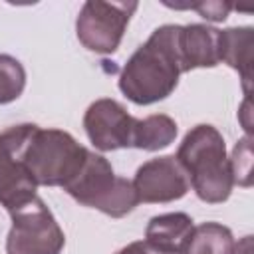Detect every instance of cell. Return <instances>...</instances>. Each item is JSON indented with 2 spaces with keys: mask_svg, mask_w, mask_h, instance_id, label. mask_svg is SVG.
Returning <instances> with one entry per match:
<instances>
[{
  "mask_svg": "<svg viewBox=\"0 0 254 254\" xmlns=\"http://www.w3.org/2000/svg\"><path fill=\"white\" fill-rule=\"evenodd\" d=\"M131 183L139 202H173L183 198L190 189L189 177L175 155L145 161Z\"/></svg>",
  "mask_w": 254,
  "mask_h": 254,
  "instance_id": "9c48e42d",
  "label": "cell"
},
{
  "mask_svg": "<svg viewBox=\"0 0 254 254\" xmlns=\"http://www.w3.org/2000/svg\"><path fill=\"white\" fill-rule=\"evenodd\" d=\"M26 87V69L10 54H0V105L16 101Z\"/></svg>",
  "mask_w": 254,
  "mask_h": 254,
  "instance_id": "9a60e30c",
  "label": "cell"
},
{
  "mask_svg": "<svg viewBox=\"0 0 254 254\" xmlns=\"http://www.w3.org/2000/svg\"><path fill=\"white\" fill-rule=\"evenodd\" d=\"M238 115H240V119H242V127L246 129V135L252 137V123H250V95L244 99V103H242Z\"/></svg>",
  "mask_w": 254,
  "mask_h": 254,
  "instance_id": "d6986e66",
  "label": "cell"
},
{
  "mask_svg": "<svg viewBox=\"0 0 254 254\" xmlns=\"http://www.w3.org/2000/svg\"><path fill=\"white\" fill-rule=\"evenodd\" d=\"M183 73L220 64V30L208 24H187L179 32Z\"/></svg>",
  "mask_w": 254,
  "mask_h": 254,
  "instance_id": "30bf717a",
  "label": "cell"
},
{
  "mask_svg": "<svg viewBox=\"0 0 254 254\" xmlns=\"http://www.w3.org/2000/svg\"><path fill=\"white\" fill-rule=\"evenodd\" d=\"M87 151L71 133L36 125L24 147V165L38 187L64 189L81 169Z\"/></svg>",
  "mask_w": 254,
  "mask_h": 254,
  "instance_id": "277c9868",
  "label": "cell"
},
{
  "mask_svg": "<svg viewBox=\"0 0 254 254\" xmlns=\"http://www.w3.org/2000/svg\"><path fill=\"white\" fill-rule=\"evenodd\" d=\"M179 127L177 121L165 113L147 115L145 119L135 121L133 129V147L143 151H161L177 139Z\"/></svg>",
  "mask_w": 254,
  "mask_h": 254,
  "instance_id": "4fadbf2b",
  "label": "cell"
},
{
  "mask_svg": "<svg viewBox=\"0 0 254 254\" xmlns=\"http://www.w3.org/2000/svg\"><path fill=\"white\" fill-rule=\"evenodd\" d=\"M137 2H83L75 18V34L79 44L95 54H113L127 30V24L137 10Z\"/></svg>",
  "mask_w": 254,
  "mask_h": 254,
  "instance_id": "8992f818",
  "label": "cell"
},
{
  "mask_svg": "<svg viewBox=\"0 0 254 254\" xmlns=\"http://www.w3.org/2000/svg\"><path fill=\"white\" fill-rule=\"evenodd\" d=\"M252 250H254V246H252V236L248 234V236L240 238V240L232 246V252H230V254H252Z\"/></svg>",
  "mask_w": 254,
  "mask_h": 254,
  "instance_id": "ffe728a7",
  "label": "cell"
},
{
  "mask_svg": "<svg viewBox=\"0 0 254 254\" xmlns=\"http://www.w3.org/2000/svg\"><path fill=\"white\" fill-rule=\"evenodd\" d=\"M194 224L187 212H165L157 214L147 222L145 240L159 250L181 254L185 242L189 240Z\"/></svg>",
  "mask_w": 254,
  "mask_h": 254,
  "instance_id": "7c38bea8",
  "label": "cell"
},
{
  "mask_svg": "<svg viewBox=\"0 0 254 254\" xmlns=\"http://www.w3.org/2000/svg\"><path fill=\"white\" fill-rule=\"evenodd\" d=\"M135 117L127 109L109 97L95 99L83 115V129L87 139L97 151H117L133 147Z\"/></svg>",
  "mask_w": 254,
  "mask_h": 254,
  "instance_id": "ba28073f",
  "label": "cell"
},
{
  "mask_svg": "<svg viewBox=\"0 0 254 254\" xmlns=\"http://www.w3.org/2000/svg\"><path fill=\"white\" fill-rule=\"evenodd\" d=\"M234 246L232 230L220 222H202L192 228L181 254H230Z\"/></svg>",
  "mask_w": 254,
  "mask_h": 254,
  "instance_id": "5bb4252c",
  "label": "cell"
},
{
  "mask_svg": "<svg viewBox=\"0 0 254 254\" xmlns=\"http://www.w3.org/2000/svg\"><path fill=\"white\" fill-rule=\"evenodd\" d=\"M252 46L254 30L250 26L220 30V62L228 64L242 77L246 97L252 87Z\"/></svg>",
  "mask_w": 254,
  "mask_h": 254,
  "instance_id": "8fae6325",
  "label": "cell"
},
{
  "mask_svg": "<svg viewBox=\"0 0 254 254\" xmlns=\"http://www.w3.org/2000/svg\"><path fill=\"white\" fill-rule=\"evenodd\" d=\"M6 254H62L65 234L40 196L10 212Z\"/></svg>",
  "mask_w": 254,
  "mask_h": 254,
  "instance_id": "5b68a950",
  "label": "cell"
},
{
  "mask_svg": "<svg viewBox=\"0 0 254 254\" xmlns=\"http://www.w3.org/2000/svg\"><path fill=\"white\" fill-rule=\"evenodd\" d=\"M34 127V123H22L0 133V204L8 212L38 196V185L24 165V147Z\"/></svg>",
  "mask_w": 254,
  "mask_h": 254,
  "instance_id": "52a82bcc",
  "label": "cell"
},
{
  "mask_svg": "<svg viewBox=\"0 0 254 254\" xmlns=\"http://www.w3.org/2000/svg\"><path fill=\"white\" fill-rule=\"evenodd\" d=\"M167 6H171V4H167ZM173 8H190V10H196L202 18H206L210 22H222L228 18L232 4H228V2H196V4H181V6H173Z\"/></svg>",
  "mask_w": 254,
  "mask_h": 254,
  "instance_id": "e0dca14e",
  "label": "cell"
},
{
  "mask_svg": "<svg viewBox=\"0 0 254 254\" xmlns=\"http://www.w3.org/2000/svg\"><path fill=\"white\" fill-rule=\"evenodd\" d=\"M175 157L202 202L220 204L228 200L234 181L224 137L216 127L206 123L194 125L181 141Z\"/></svg>",
  "mask_w": 254,
  "mask_h": 254,
  "instance_id": "7a4b0ae2",
  "label": "cell"
},
{
  "mask_svg": "<svg viewBox=\"0 0 254 254\" xmlns=\"http://www.w3.org/2000/svg\"><path fill=\"white\" fill-rule=\"evenodd\" d=\"M115 254H171V252H165V250H159L157 246L149 244L147 240H135L127 246H123L121 250H117Z\"/></svg>",
  "mask_w": 254,
  "mask_h": 254,
  "instance_id": "ac0fdd59",
  "label": "cell"
},
{
  "mask_svg": "<svg viewBox=\"0 0 254 254\" xmlns=\"http://www.w3.org/2000/svg\"><path fill=\"white\" fill-rule=\"evenodd\" d=\"M64 190L75 202L95 208L111 218H121L139 204L133 183L115 175L111 163L93 151H87L81 169Z\"/></svg>",
  "mask_w": 254,
  "mask_h": 254,
  "instance_id": "3957f363",
  "label": "cell"
},
{
  "mask_svg": "<svg viewBox=\"0 0 254 254\" xmlns=\"http://www.w3.org/2000/svg\"><path fill=\"white\" fill-rule=\"evenodd\" d=\"M179 32V24L159 26L123 65L119 89L135 105L157 103L175 91L183 73Z\"/></svg>",
  "mask_w": 254,
  "mask_h": 254,
  "instance_id": "6da1fadb",
  "label": "cell"
},
{
  "mask_svg": "<svg viewBox=\"0 0 254 254\" xmlns=\"http://www.w3.org/2000/svg\"><path fill=\"white\" fill-rule=\"evenodd\" d=\"M230 161V171H232V181L238 183L240 187H250L252 185V137H242L232 151Z\"/></svg>",
  "mask_w": 254,
  "mask_h": 254,
  "instance_id": "2e32d148",
  "label": "cell"
}]
</instances>
